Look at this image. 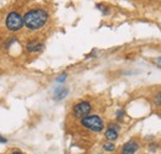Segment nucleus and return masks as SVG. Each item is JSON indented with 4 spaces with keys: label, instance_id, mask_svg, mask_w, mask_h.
Listing matches in <instances>:
<instances>
[{
    "label": "nucleus",
    "instance_id": "1",
    "mask_svg": "<svg viewBox=\"0 0 161 154\" xmlns=\"http://www.w3.org/2000/svg\"><path fill=\"white\" fill-rule=\"evenodd\" d=\"M22 19L24 26L26 28H29L30 31H37L46 25L48 20V14L43 9H31L25 13Z\"/></svg>",
    "mask_w": 161,
    "mask_h": 154
},
{
    "label": "nucleus",
    "instance_id": "17",
    "mask_svg": "<svg viewBox=\"0 0 161 154\" xmlns=\"http://www.w3.org/2000/svg\"><path fill=\"white\" fill-rule=\"evenodd\" d=\"M145 141H147V142L154 141V136H147V137H145Z\"/></svg>",
    "mask_w": 161,
    "mask_h": 154
},
{
    "label": "nucleus",
    "instance_id": "9",
    "mask_svg": "<svg viewBox=\"0 0 161 154\" xmlns=\"http://www.w3.org/2000/svg\"><path fill=\"white\" fill-rule=\"evenodd\" d=\"M102 148H103V151L104 152H108V153H113L114 151H115V144H114V142H105V143H103V146H102Z\"/></svg>",
    "mask_w": 161,
    "mask_h": 154
},
{
    "label": "nucleus",
    "instance_id": "7",
    "mask_svg": "<svg viewBox=\"0 0 161 154\" xmlns=\"http://www.w3.org/2000/svg\"><path fill=\"white\" fill-rule=\"evenodd\" d=\"M25 48H26V51H27L29 53H40V52L43 51L45 44H43L42 42L36 41V39H31V41H29V42L26 43Z\"/></svg>",
    "mask_w": 161,
    "mask_h": 154
},
{
    "label": "nucleus",
    "instance_id": "5",
    "mask_svg": "<svg viewBox=\"0 0 161 154\" xmlns=\"http://www.w3.org/2000/svg\"><path fill=\"white\" fill-rule=\"evenodd\" d=\"M119 132H120V125L118 122H110L104 131V138L108 142H115L119 138Z\"/></svg>",
    "mask_w": 161,
    "mask_h": 154
},
{
    "label": "nucleus",
    "instance_id": "4",
    "mask_svg": "<svg viewBox=\"0 0 161 154\" xmlns=\"http://www.w3.org/2000/svg\"><path fill=\"white\" fill-rule=\"evenodd\" d=\"M91 111H92V104H91L89 101L83 100V101L77 102V104L73 106V109H72V115H73L75 118L80 120V118H83V117L89 115Z\"/></svg>",
    "mask_w": 161,
    "mask_h": 154
},
{
    "label": "nucleus",
    "instance_id": "11",
    "mask_svg": "<svg viewBox=\"0 0 161 154\" xmlns=\"http://www.w3.org/2000/svg\"><path fill=\"white\" fill-rule=\"evenodd\" d=\"M147 148H149V151H150L151 153H156V151L159 149V143H156V142H150V143L147 144Z\"/></svg>",
    "mask_w": 161,
    "mask_h": 154
},
{
    "label": "nucleus",
    "instance_id": "2",
    "mask_svg": "<svg viewBox=\"0 0 161 154\" xmlns=\"http://www.w3.org/2000/svg\"><path fill=\"white\" fill-rule=\"evenodd\" d=\"M80 126L91 132L99 133L104 130V121L98 115H88L80 120Z\"/></svg>",
    "mask_w": 161,
    "mask_h": 154
},
{
    "label": "nucleus",
    "instance_id": "12",
    "mask_svg": "<svg viewBox=\"0 0 161 154\" xmlns=\"http://www.w3.org/2000/svg\"><path fill=\"white\" fill-rule=\"evenodd\" d=\"M15 42H16V37H11V38H8L6 41H5V42H4V47L8 49V48H10V47H11V46H13Z\"/></svg>",
    "mask_w": 161,
    "mask_h": 154
},
{
    "label": "nucleus",
    "instance_id": "15",
    "mask_svg": "<svg viewBox=\"0 0 161 154\" xmlns=\"http://www.w3.org/2000/svg\"><path fill=\"white\" fill-rule=\"evenodd\" d=\"M66 79H67V74L63 73V74H61V77L57 78V83H63Z\"/></svg>",
    "mask_w": 161,
    "mask_h": 154
},
{
    "label": "nucleus",
    "instance_id": "10",
    "mask_svg": "<svg viewBox=\"0 0 161 154\" xmlns=\"http://www.w3.org/2000/svg\"><path fill=\"white\" fill-rule=\"evenodd\" d=\"M153 104H154L156 107H161V90L156 91V93L153 95Z\"/></svg>",
    "mask_w": 161,
    "mask_h": 154
},
{
    "label": "nucleus",
    "instance_id": "19",
    "mask_svg": "<svg viewBox=\"0 0 161 154\" xmlns=\"http://www.w3.org/2000/svg\"><path fill=\"white\" fill-rule=\"evenodd\" d=\"M158 62H159V63H160V64H161V57L158 58Z\"/></svg>",
    "mask_w": 161,
    "mask_h": 154
},
{
    "label": "nucleus",
    "instance_id": "16",
    "mask_svg": "<svg viewBox=\"0 0 161 154\" xmlns=\"http://www.w3.org/2000/svg\"><path fill=\"white\" fill-rule=\"evenodd\" d=\"M6 142H8V139H6L5 137H3V136L0 135V144H1V143H6Z\"/></svg>",
    "mask_w": 161,
    "mask_h": 154
},
{
    "label": "nucleus",
    "instance_id": "6",
    "mask_svg": "<svg viewBox=\"0 0 161 154\" xmlns=\"http://www.w3.org/2000/svg\"><path fill=\"white\" fill-rule=\"evenodd\" d=\"M139 148H140V144L136 139H129L121 146L120 154H136Z\"/></svg>",
    "mask_w": 161,
    "mask_h": 154
},
{
    "label": "nucleus",
    "instance_id": "3",
    "mask_svg": "<svg viewBox=\"0 0 161 154\" xmlns=\"http://www.w3.org/2000/svg\"><path fill=\"white\" fill-rule=\"evenodd\" d=\"M5 26L11 32L20 31L21 28L24 27V19H22V16L19 13L11 11V13L8 14V16L5 19Z\"/></svg>",
    "mask_w": 161,
    "mask_h": 154
},
{
    "label": "nucleus",
    "instance_id": "8",
    "mask_svg": "<svg viewBox=\"0 0 161 154\" xmlns=\"http://www.w3.org/2000/svg\"><path fill=\"white\" fill-rule=\"evenodd\" d=\"M67 94H68V88L64 86V85H58L53 91V99L60 101V100L67 96Z\"/></svg>",
    "mask_w": 161,
    "mask_h": 154
},
{
    "label": "nucleus",
    "instance_id": "13",
    "mask_svg": "<svg viewBox=\"0 0 161 154\" xmlns=\"http://www.w3.org/2000/svg\"><path fill=\"white\" fill-rule=\"evenodd\" d=\"M124 116H125V111L123 110V109H119V110H117V112H115V118H117V121H123V118H124Z\"/></svg>",
    "mask_w": 161,
    "mask_h": 154
},
{
    "label": "nucleus",
    "instance_id": "18",
    "mask_svg": "<svg viewBox=\"0 0 161 154\" xmlns=\"http://www.w3.org/2000/svg\"><path fill=\"white\" fill-rule=\"evenodd\" d=\"M11 154H25V153H22L21 151H13V152H11Z\"/></svg>",
    "mask_w": 161,
    "mask_h": 154
},
{
    "label": "nucleus",
    "instance_id": "14",
    "mask_svg": "<svg viewBox=\"0 0 161 154\" xmlns=\"http://www.w3.org/2000/svg\"><path fill=\"white\" fill-rule=\"evenodd\" d=\"M97 8L101 10L103 15H108V14H109V9H108L107 6H104V5H101V4H98V5H97Z\"/></svg>",
    "mask_w": 161,
    "mask_h": 154
}]
</instances>
